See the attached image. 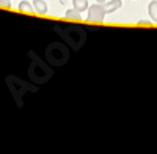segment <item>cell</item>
Listing matches in <instances>:
<instances>
[{
  "mask_svg": "<svg viewBox=\"0 0 157 154\" xmlns=\"http://www.w3.org/2000/svg\"><path fill=\"white\" fill-rule=\"evenodd\" d=\"M121 5H123L121 0H110V2H107V3L104 2V3L93 5V6L88 8V16H86V19H88L90 22H98V24H101V22L104 21V17H105V14L116 11Z\"/></svg>",
  "mask_w": 157,
  "mask_h": 154,
  "instance_id": "cell-1",
  "label": "cell"
},
{
  "mask_svg": "<svg viewBox=\"0 0 157 154\" xmlns=\"http://www.w3.org/2000/svg\"><path fill=\"white\" fill-rule=\"evenodd\" d=\"M60 54H68V50H66V47H64V46L57 44V43L49 46V49H47V58H49V61H52L54 65H64L63 58L58 57Z\"/></svg>",
  "mask_w": 157,
  "mask_h": 154,
  "instance_id": "cell-2",
  "label": "cell"
},
{
  "mask_svg": "<svg viewBox=\"0 0 157 154\" xmlns=\"http://www.w3.org/2000/svg\"><path fill=\"white\" fill-rule=\"evenodd\" d=\"M33 8H35V13H38V14H46L47 13V5L44 0H33Z\"/></svg>",
  "mask_w": 157,
  "mask_h": 154,
  "instance_id": "cell-3",
  "label": "cell"
},
{
  "mask_svg": "<svg viewBox=\"0 0 157 154\" xmlns=\"http://www.w3.org/2000/svg\"><path fill=\"white\" fill-rule=\"evenodd\" d=\"M72 5H74V10H77L78 13L85 11L88 8V2H86V0H72Z\"/></svg>",
  "mask_w": 157,
  "mask_h": 154,
  "instance_id": "cell-4",
  "label": "cell"
},
{
  "mask_svg": "<svg viewBox=\"0 0 157 154\" xmlns=\"http://www.w3.org/2000/svg\"><path fill=\"white\" fill-rule=\"evenodd\" d=\"M148 11H149V16H151V19H152V21L157 24V0H154V2H151V3H149Z\"/></svg>",
  "mask_w": 157,
  "mask_h": 154,
  "instance_id": "cell-5",
  "label": "cell"
},
{
  "mask_svg": "<svg viewBox=\"0 0 157 154\" xmlns=\"http://www.w3.org/2000/svg\"><path fill=\"white\" fill-rule=\"evenodd\" d=\"M64 16H66V19H72V21H80L82 19V16H80V13H78L77 10H71V11H66V14H64Z\"/></svg>",
  "mask_w": 157,
  "mask_h": 154,
  "instance_id": "cell-6",
  "label": "cell"
},
{
  "mask_svg": "<svg viewBox=\"0 0 157 154\" xmlns=\"http://www.w3.org/2000/svg\"><path fill=\"white\" fill-rule=\"evenodd\" d=\"M19 10L24 11V13H33L35 11V8H32V5L27 2V0H24V2L19 3Z\"/></svg>",
  "mask_w": 157,
  "mask_h": 154,
  "instance_id": "cell-7",
  "label": "cell"
},
{
  "mask_svg": "<svg viewBox=\"0 0 157 154\" xmlns=\"http://www.w3.org/2000/svg\"><path fill=\"white\" fill-rule=\"evenodd\" d=\"M0 6H6V8H10V6H11V0H0Z\"/></svg>",
  "mask_w": 157,
  "mask_h": 154,
  "instance_id": "cell-8",
  "label": "cell"
},
{
  "mask_svg": "<svg viewBox=\"0 0 157 154\" xmlns=\"http://www.w3.org/2000/svg\"><path fill=\"white\" fill-rule=\"evenodd\" d=\"M138 25H149V22H148V21H140Z\"/></svg>",
  "mask_w": 157,
  "mask_h": 154,
  "instance_id": "cell-9",
  "label": "cell"
},
{
  "mask_svg": "<svg viewBox=\"0 0 157 154\" xmlns=\"http://www.w3.org/2000/svg\"><path fill=\"white\" fill-rule=\"evenodd\" d=\"M98 2H99V3H104V2H107V0H98Z\"/></svg>",
  "mask_w": 157,
  "mask_h": 154,
  "instance_id": "cell-10",
  "label": "cell"
}]
</instances>
